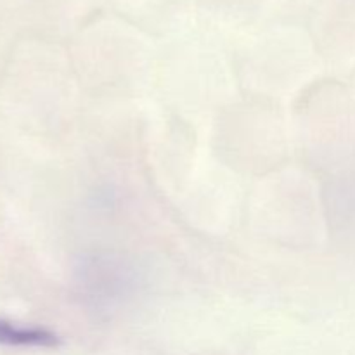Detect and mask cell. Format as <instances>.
<instances>
[{
	"label": "cell",
	"mask_w": 355,
	"mask_h": 355,
	"mask_svg": "<svg viewBox=\"0 0 355 355\" xmlns=\"http://www.w3.org/2000/svg\"><path fill=\"white\" fill-rule=\"evenodd\" d=\"M0 345L23 347V349H55L61 340L54 331L38 326H17L0 319Z\"/></svg>",
	"instance_id": "6da1fadb"
}]
</instances>
